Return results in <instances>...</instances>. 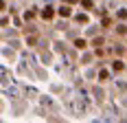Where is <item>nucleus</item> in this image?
Masks as SVG:
<instances>
[{"mask_svg":"<svg viewBox=\"0 0 127 123\" xmlns=\"http://www.w3.org/2000/svg\"><path fill=\"white\" fill-rule=\"evenodd\" d=\"M53 15H55V11H53L51 7H46V9H44V11H42V18H44V20H51Z\"/></svg>","mask_w":127,"mask_h":123,"instance_id":"obj_1","label":"nucleus"},{"mask_svg":"<svg viewBox=\"0 0 127 123\" xmlns=\"http://www.w3.org/2000/svg\"><path fill=\"white\" fill-rule=\"evenodd\" d=\"M112 68H114L116 73H121V70L125 68V64H123V62H118V60H116V62H114V66H112Z\"/></svg>","mask_w":127,"mask_h":123,"instance_id":"obj_2","label":"nucleus"},{"mask_svg":"<svg viewBox=\"0 0 127 123\" xmlns=\"http://www.w3.org/2000/svg\"><path fill=\"white\" fill-rule=\"evenodd\" d=\"M70 7H62V9H59V15H64V18H68V15H70Z\"/></svg>","mask_w":127,"mask_h":123,"instance_id":"obj_3","label":"nucleus"},{"mask_svg":"<svg viewBox=\"0 0 127 123\" xmlns=\"http://www.w3.org/2000/svg\"><path fill=\"white\" fill-rule=\"evenodd\" d=\"M75 46H77V49H86V42H83V40H77Z\"/></svg>","mask_w":127,"mask_h":123,"instance_id":"obj_4","label":"nucleus"},{"mask_svg":"<svg viewBox=\"0 0 127 123\" xmlns=\"http://www.w3.org/2000/svg\"><path fill=\"white\" fill-rule=\"evenodd\" d=\"M81 4H83L86 9H90V7H92V0H81Z\"/></svg>","mask_w":127,"mask_h":123,"instance_id":"obj_5","label":"nucleus"},{"mask_svg":"<svg viewBox=\"0 0 127 123\" xmlns=\"http://www.w3.org/2000/svg\"><path fill=\"white\" fill-rule=\"evenodd\" d=\"M77 22H88V15H77Z\"/></svg>","mask_w":127,"mask_h":123,"instance_id":"obj_6","label":"nucleus"},{"mask_svg":"<svg viewBox=\"0 0 127 123\" xmlns=\"http://www.w3.org/2000/svg\"><path fill=\"white\" fill-rule=\"evenodd\" d=\"M2 9H4V2H2V0H0V11H2Z\"/></svg>","mask_w":127,"mask_h":123,"instance_id":"obj_7","label":"nucleus"}]
</instances>
